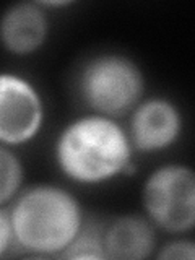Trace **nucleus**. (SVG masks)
Masks as SVG:
<instances>
[{
	"label": "nucleus",
	"instance_id": "obj_11",
	"mask_svg": "<svg viewBox=\"0 0 195 260\" xmlns=\"http://www.w3.org/2000/svg\"><path fill=\"white\" fill-rule=\"evenodd\" d=\"M158 258L169 260H193L195 258V244L187 239H174L168 242L159 250Z\"/></svg>",
	"mask_w": 195,
	"mask_h": 260
},
{
	"label": "nucleus",
	"instance_id": "obj_1",
	"mask_svg": "<svg viewBox=\"0 0 195 260\" xmlns=\"http://www.w3.org/2000/svg\"><path fill=\"white\" fill-rule=\"evenodd\" d=\"M128 134L111 117H80L62 130L55 145L60 171L78 184H101L135 169Z\"/></svg>",
	"mask_w": 195,
	"mask_h": 260
},
{
	"label": "nucleus",
	"instance_id": "obj_3",
	"mask_svg": "<svg viewBox=\"0 0 195 260\" xmlns=\"http://www.w3.org/2000/svg\"><path fill=\"white\" fill-rule=\"evenodd\" d=\"M143 91L142 69L122 54L94 55L83 63L78 75L81 101L98 116H125L140 104Z\"/></svg>",
	"mask_w": 195,
	"mask_h": 260
},
{
	"label": "nucleus",
	"instance_id": "obj_12",
	"mask_svg": "<svg viewBox=\"0 0 195 260\" xmlns=\"http://www.w3.org/2000/svg\"><path fill=\"white\" fill-rule=\"evenodd\" d=\"M15 244L10 213L0 207V257Z\"/></svg>",
	"mask_w": 195,
	"mask_h": 260
},
{
	"label": "nucleus",
	"instance_id": "obj_10",
	"mask_svg": "<svg viewBox=\"0 0 195 260\" xmlns=\"http://www.w3.org/2000/svg\"><path fill=\"white\" fill-rule=\"evenodd\" d=\"M23 177L24 171L20 158L7 145L0 143V207L16 199Z\"/></svg>",
	"mask_w": 195,
	"mask_h": 260
},
{
	"label": "nucleus",
	"instance_id": "obj_8",
	"mask_svg": "<svg viewBox=\"0 0 195 260\" xmlns=\"http://www.w3.org/2000/svg\"><path fill=\"white\" fill-rule=\"evenodd\" d=\"M156 247L154 224L146 216L125 215L104 224L106 258L142 260Z\"/></svg>",
	"mask_w": 195,
	"mask_h": 260
},
{
	"label": "nucleus",
	"instance_id": "obj_9",
	"mask_svg": "<svg viewBox=\"0 0 195 260\" xmlns=\"http://www.w3.org/2000/svg\"><path fill=\"white\" fill-rule=\"evenodd\" d=\"M104 224L100 221H85L75 239L59 257L62 258H106Z\"/></svg>",
	"mask_w": 195,
	"mask_h": 260
},
{
	"label": "nucleus",
	"instance_id": "obj_5",
	"mask_svg": "<svg viewBox=\"0 0 195 260\" xmlns=\"http://www.w3.org/2000/svg\"><path fill=\"white\" fill-rule=\"evenodd\" d=\"M44 122V104L38 89L15 73H0V143L31 142Z\"/></svg>",
	"mask_w": 195,
	"mask_h": 260
},
{
	"label": "nucleus",
	"instance_id": "obj_7",
	"mask_svg": "<svg viewBox=\"0 0 195 260\" xmlns=\"http://www.w3.org/2000/svg\"><path fill=\"white\" fill-rule=\"evenodd\" d=\"M47 36V12L39 2L15 4L0 16V43L13 55L35 54Z\"/></svg>",
	"mask_w": 195,
	"mask_h": 260
},
{
	"label": "nucleus",
	"instance_id": "obj_2",
	"mask_svg": "<svg viewBox=\"0 0 195 260\" xmlns=\"http://www.w3.org/2000/svg\"><path fill=\"white\" fill-rule=\"evenodd\" d=\"M16 246L36 255L59 257L85 223L73 195L57 185H35L16 195L10 210Z\"/></svg>",
	"mask_w": 195,
	"mask_h": 260
},
{
	"label": "nucleus",
	"instance_id": "obj_4",
	"mask_svg": "<svg viewBox=\"0 0 195 260\" xmlns=\"http://www.w3.org/2000/svg\"><path fill=\"white\" fill-rule=\"evenodd\" d=\"M146 218L168 233H187L195 224V176L189 166L166 165L143 185Z\"/></svg>",
	"mask_w": 195,
	"mask_h": 260
},
{
	"label": "nucleus",
	"instance_id": "obj_6",
	"mask_svg": "<svg viewBox=\"0 0 195 260\" xmlns=\"http://www.w3.org/2000/svg\"><path fill=\"white\" fill-rule=\"evenodd\" d=\"M182 132V116L168 98H150L140 101L132 111L130 143L134 150L154 153L166 150Z\"/></svg>",
	"mask_w": 195,
	"mask_h": 260
}]
</instances>
